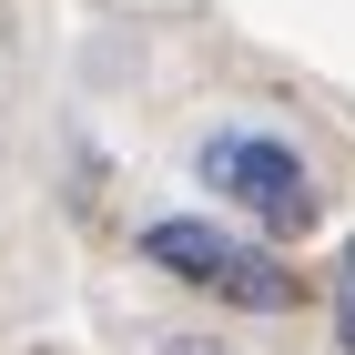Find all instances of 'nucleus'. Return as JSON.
I'll list each match as a JSON object with an SVG mask.
<instances>
[{
    "instance_id": "nucleus-1",
    "label": "nucleus",
    "mask_w": 355,
    "mask_h": 355,
    "mask_svg": "<svg viewBox=\"0 0 355 355\" xmlns=\"http://www.w3.org/2000/svg\"><path fill=\"white\" fill-rule=\"evenodd\" d=\"M142 254H153L163 274H183V284H203V295L244 304V315H284V304H295V274L274 264L264 244H244V234H223V223L163 214L153 234H142Z\"/></svg>"
},
{
    "instance_id": "nucleus-2",
    "label": "nucleus",
    "mask_w": 355,
    "mask_h": 355,
    "mask_svg": "<svg viewBox=\"0 0 355 355\" xmlns=\"http://www.w3.org/2000/svg\"><path fill=\"white\" fill-rule=\"evenodd\" d=\"M203 183L234 214H254L264 234H304L315 223V173H304V153L284 132H214L203 142Z\"/></svg>"
},
{
    "instance_id": "nucleus-3",
    "label": "nucleus",
    "mask_w": 355,
    "mask_h": 355,
    "mask_svg": "<svg viewBox=\"0 0 355 355\" xmlns=\"http://www.w3.org/2000/svg\"><path fill=\"white\" fill-rule=\"evenodd\" d=\"M335 345L355 355V244L335 254Z\"/></svg>"
},
{
    "instance_id": "nucleus-4",
    "label": "nucleus",
    "mask_w": 355,
    "mask_h": 355,
    "mask_svg": "<svg viewBox=\"0 0 355 355\" xmlns=\"http://www.w3.org/2000/svg\"><path fill=\"white\" fill-rule=\"evenodd\" d=\"M163 355H234V345H223V335H173Z\"/></svg>"
}]
</instances>
